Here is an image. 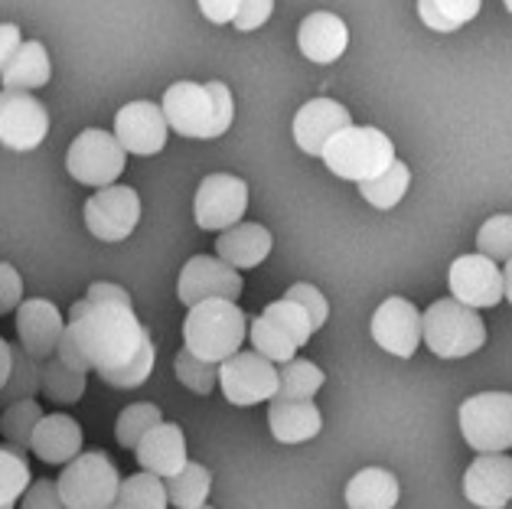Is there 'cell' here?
<instances>
[{"mask_svg":"<svg viewBox=\"0 0 512 509\" xmlns=\"http://www.w3.org/2000/svg\"><path fill=\"white\" fill-rule=\"evenodd\" d=\"M30 451L43 464H69L82 454V428L69 415H43V421L33 431Z\"/></svg>","mask_w":512,"mask_h":509,"instance_id":"cell-23","label":"cell"},{"mask_svg":"<svg viewBox=\"0 0 512 509\" xmlns=\"http://www.w3.org/2000/svg\"><path fill=\"white\" fill-rule=\"evenodd\" d=\"M0 509H14V506H0Z\"/></svg>","mask_w":512,"mask_h":509,"instance_id":"cell-51","label":"cell"},{"mask_svg":"<svg viewBox=\"0 0 512 509\" xmlns=\"http://www.w3.org/2000/svg\"><path fill=\"white\" fill-rule=\"evenodd\" d=\"M248 209V186L232 173H209L196 190V226L206 232H226L239 226Z\"/></svg>","mask_w":512,"mask_h":509,"instance_id":"cell-11","label":"cell"},{"mask_svg":"<svg viewBox=\"0 0 512 509\" xmlns=\"http://www.w3.org/2000/svg\"><path fill=\"white\" fill-rule=\"evenodd\" d=\"M160 421H164V415H160V408L151 405V402H137V405H128L124 412L118 415V425H115V438L121 448H137L141 444V438L151 428H157Z\"/></svg>","mask_w":512,"mask_h":509,"instance_id":"cell-37","label":"cell"},{"mask_svg":"<svg viewBox=\"0 0 512 509\" xmlns=\"http://www.w3.org/2000/svg\"><path fill=\"white\" fill-rule=\"evenodd\" d=\"M141 219V196L131 186H102L85 203V226L98 242H124Z\"/></svg>","mask_w":512,"mask_h":509,"instance_id":"cell-12","label":"cell"},{"mask_svg":"<svg viewBox=\"0 0 512 509\" xmlns=\"http://www.w3.org/2000/svg\"><path fill=\"white\" fill-rule=\"evenodd\" d=\"M271 14H274V0H242L239 14H235L232 23H235V30L252 33L258 27H265Z\"/></svg>","mask_w":512,"mask_h":509,"instance_id":"cell-43","label":"cell"},{"mask_svg":"<svg viewBox=\"0 0 512 509\" xmlns=\"http://www.w3.org/2000/svg\"><path fill=\"white\" fill-rule=\"evenodd\" d=\"M483 0H418V17L437 33H454L480 14Z\"/></svg>","mask_w":512,"mask_h":509,"instance_id":"cell-29","label":"cell"},{"mask_svg":"<svg viewBox=\"0 0 512 509\" xmlns=\"http://www.w3.org/2000/svg\"><path fill=\"white\" fill-rule=\"evenodd\" d=\"M314 324H310L307 310L301 304L281 301L268 304L261 310V317L252 320V327H248V337H252V346L268 356L271 363H287V359H294V353L307 346V340L314 337Z\"/></svg>","mask_w":512,"mask_h":509,"instance_id":"cell-7","label":"cell"},{"mask_svg":"<svg viewBox=\"0 0 512 509\" xmlns=\"http://www.w3.org/2000/svg\"><path fill=\"white\" fill-rule=\"evenodd\" d=\"M20 46H23L20 27H14V23H0V72L7 69V62L17 56Z\"/></svg>","mask_w":512,"mask_h":509,"instance_id":"cell-46","label":"cell"},{"mask_svg":"<svg viewBox=\"0 0 512 509\" xmlns=\"http://www.w3.org/2000/svg\"><path fill=\"white\" fill-rule=\"evenodd\" d=\"M320 157L336 177L366 183L395 164V144L385 138L379 128L349 124L340 134H333Z\"/></svg>","mask_w":512,"mask_h":509,"instance_id":"cell-4","label":"cell"},{"mask_svg":"<svg viewBox=\"0 0 512 509\" xmlns=\"http://www.w3.org/2000/svg\"><path fill=\"white\" fill-rule=\"evenodd\" d=\"M209 490H212V474L203 464H196V461L186 464L180 474L167 477L170 503L177 506V509H199V506H206Z\"/></svg>","mask_w":512,"mask_h":509,"instance_id":"cell-31","label":"cell"},{"mask_svg":"<svg viewBox=\"0 0 512 509\" xmlns=\"http://www.w3.org/2000/svg\"><path fill=\"white\" fill-rule=\"evenodd\" d=\"M118 500L134 506V509H167L170 506V493H167L164 477L151 474V470H141V474L121 480Z\"/></svg>","mask_w":512,"mask_h":509,"instance_id":"cell-36","label":"cell"},{"mask_svg":"<svg viewBox=\"0 0 512 509\" xmlns=\"http://www.w3.org/2000/svg\"><path fill=\"white\" fill-rule=\"evenodd\" d=\"M245 291L242 271L222 262L219 255H196L183 265L177 294L186 307H196L212 297H226V301H239Z\"/></svg>","mask_w":512,"mask_h":509,"instance_id":"cell-13","label":"cell"},{"mask_svg":"<svg viewBox=\"0 0 512 509\" xmlns=\"http://www.w3.org/2000/svg\"><path fill=\"white\" fill-rule=\"evenodd\" d=\"M66 330L76 337L102 382L115 389H137L154 372V340L137 320L131 294L111 281H95L82 301L72 304Z\"/></svg>","mask_w":512,"mask_h":509,"instance_id":"cell-1","label":"cell"},{"mask_svg":"<svg viewBox=\"0 0 512 509\" xmlns=\"http://www.w3.org/2000/svg\"><path fill=\"white\" fill-rule=\"evenodd\" d=\"M372 340H376L385 353L398 359H411L424 340V317L421 310L405 301V297H389L372 314Z\"/></svg>","mask_w":512,"mask_h":509,"instance_id":"cell-15","label":"cell"},{"mask_svg":"<svg viewBox=\"0 0 512 509\" xmlns=\"http://www.w3.org/2000/svg\"><path fill=\"white\" fill-rule=\"evenodd\" d=\"M480 255L493 258V262H509L512 258V216H493L480 226L477 235Z\"/></svg>","mask_w":512,"mask_h":509,"instance_id":"cell-39","label":"cell"},{"mask_svg":"<svg viewBox=\"0 0 512 509\" xmlns=\"http://www.w3.org/2000/svg\"><path fill=\"white\" fill-rule=\"evenodd\" d=\"M36 392H43V363L33 359L23 346H14V369H10L7 386L0 389V408L36 399Z\"/></svg>","mask_w":512,"mask_h":509,"instance_id":"cell-28","label":"cell"},{"mask_svg":"<svg viewBox=\"0 0 512 509\" xmlns=\"http://www.w3.org/2000/svg\"><path fill=\"white\" fill-rule=\"evenodd\" d=\"M177 379L190 392L209 395L219 382V363H206V359H199L196 353H190L183 346V350L177 353Z\"/></svg>","mask_w":512,"mask_h":509,"instance_id":"cell-38","label":"cell"},{"mask_svg":"<svg viewBox=\"0 0 512 509\" xmlns=\"http://www.w3.org/2000/svg\"><path fill=\"white\" fill-rule=\"evenodd\" d=\"M506 10H509V14H512V0H506Z\"/></svg>","mask_w":512,"mask_h":509,"instance_id":"cell-50","label":"cell"},{"mask_svg":"<svg viewBox=\"0 0 512 509\" xmlns=\"http://www.w3.org/2000/svg\"><path fill=\"white\" fill-rule=\"evenodd\" d=\"M53 76V66H49V53L43 43H23L17 49V56L7 62V69L0 72L4 79V89H14V92H36L43 89Z\"/></svg>","mask_w":512,"mask_h":509,"instance_id":"cell-27","label":"cell"},{"mask_svg":"<svg viewBox=\"0 0 512 509\" xmlns=\"http://www.w3.org/2000/svg\"><path fill=\"white\" fill-rule=\"evenodd\" d=\"M278 379H281V389H278L281 399H314L323 382H327L320 366H314L310 359H297V356L281 363ZM278 395H274V399H278Z\"/></svg>","mask_w":512,"mask_h":509,"instance_id":"cell-34","label":"cell"},{"mask_svg":"<svg viewBox=\"0 0 512 509\" xmlns=\"http://www.w3.org/2000/svg\"><path fill=\"white\" fill-rule=\"evenodd\" d=\"M464 441L480 454H503L512 448V392H480L460 405Z\"/></svg>","mask_w":512,"mask_h":509,"instance_id":"cell-8","label":"cell"},{"mask_svg":"<svg viewBox=\"0 0 512 509\" xmlns=\"http://www.w3.org/2000/svg\"><path fill=\"white\" fill-rule=\"evenodd\" d=\"M199 509H212V506H199Z\"/></svg>","mask_w":512,"mask_h":509,"instance_id":"cell-52","label":"cell"},{"mask_svg":"<svg viewBox=\"0 0 512 509\" xmlns=\"http://www.w3.org/2000/svg\"><path fill=\"white\" fill-rule=\"evenodd\" d=\"M464 493L480 509H503L512 503V457L480 454L464 474Z\"/></svg>","mask_w":512,"mask_h":509,"instance_id":"cell-19","label":"cell"},{"mask_svg":"<svg viewBox=\"0 0 512 509\" xmlns=\"http://www.w3.org/2000/svg\"><path fill=\"white\" fill-rule=\"evenodd\" d=\"M10 369H14V346H10L4 337H0V389L7 386Z\"/></svg>","mask_w":512,"mask_h":509,"instance_id":"cell-47","label":"cell"},{"mask_svg":"<svg viewBox=\"0 0 512 509\" xmlns=\"http://www.w3.org/2000/svg\"><path fill=\"white\" fill-rule=\"evenodd\" d=\"M20 509H69V506L62 500L56 480H36L30 483V490L23 493Z\"/></svg>","mask_w":512,"mask_h":509,"instance_id":"cell-41","label":"cell"},{"mask_svg":"<svg viewBox=\"0 0 512 509\" xmlns=\"http://www.w3.org/2000/svg\"><path fill=\"white\" fill-rule=\"evenodd\" d=\"M408 183H411V170L402 164V160H395V164L385 173H379V177L359 183V193L369 206L392 209V206L402 203V196L408 193Z\"/></svg>","mask_w":512,"mask_h":509,"instance_id":"cell-33","label":"cell"},{"mask_svg":"<svg viewBox=\"0 0 512 509\" xmlns=\"http://www.w3.org/2000/svg\"><path fill=\"white\" fill-rule=\"evenodd\" d=\"M62 333H66V320H62L59 307L53 301L33 297V301H23L17 307V337H20V346L33 359L43 363V359L56 356Z\"/></svg>","mask_w":512,"mask_h":509,"instance_id":"cell-18","label":"cell"},{"mask_svg":"<svg viewBox=\"0 0 512 509\" xmlns=\"http://www.w3.org/2000/svg\"><path fill=\"white\" fill-rule=\"evenodd\" d=\"M398 480L382 467H366L346 483V506L349 509H395L398 503Z\"/></svg>","mask_w":512,"mask_h":509,"instance_id":"cell-26","label":"cell"},{"mask_svg":"<svg viewBox=\"0 0 512 509\" xmlns=\"http://www.w3.org/2000/svg\"><path fill=\"white\" fill-rule=\"evenodd\" d=\"M59 493L69 509H111L121 493V474L105 451H85L59 474Z\"/></svg>","mask_w":512,"mask_h":509,"instance_id":"cell-6","label":"cell"},{"mask_svg":"<svg viewBox=\"0 0 512 509\" xmlns=\"http://www.w3.org/2000/svg\"><path fill=\"white\" fill-rule=\"evenodd\" d=\"M30 464H27V451L14 448V444H4L0 448V506H14L23 500V493L30 490Z\"/></svg>","mask_w":512,"mask_h":509,"instance_id":"cell-35","label":"cell"},{"mask_svg":"<svg viewBox=\"0 0 512 509\" xmlns=\"http://www.w3.org/2000/svg\"><path fill=\"white\" fill-rule=\"evenodd\" d=\"M43 421V408L36 399H23L7 408H0V434L7 438V444H14L20 451H30L33 431Z\"/></svg>","mask_w":512,"mask_h":509,"instance_id":"cell-32","label":"cell"},{"mask_svg":"<svg viewBox=\"0 0 512 509\" xmlns=\"http://www.w3.org/2000/svg\"><path fill=\"white\" fill-rule=\"evenodd\" d=\"M271 232L265 226H258V222H239V226H232L219 235L216 242V255L222 262H229L232 268H258L265 258L271 255Z\"/></svg>","mask_w":512,"mask_h":509,"instance_id":"cell-25","label":"cell"},{"mask_svg":"<svg viewBox=\"0 0 512 509\" xmlns=\"http://www.w3.org/2000/svg\"><path fill=\"white\" fill-rule=\"evenodd\" d=\"M128 164V151L121 147L115 134L89 128L72 141L66 154V170L72 173V180H79L85 186H111Z\"/></svg>","mask_w":512,"mask_h":509,"instance_id":"cell-9","label":"cell"},{"mask_svg":"<svg viewBox=\"0 0 512 509\" xmlns=\"http://www.w3.org/2000/svg\"><path fill=\"white\" fill-rule=\"evenodd\" d=\"M297 46H301V53L310 62L330 66V62H336L346 53L349 30L340 17L330 14V10H317V14H310L301 23V30H297Z\"/></svg>","mask_w":512,"mask_h":509,"instance_id":"cell-22","label":"cell"},{"mask_svg":"<svg viewBox=\"0 0 512 509\" xmlns=\"http://www.w3.org/2000/svg\"><path fill=\"white\" fill-rule=\"evenodd\" d=\"M284 297H287V301H294V304H301L307 310V317H310V324H314V330H320L323 324H327V317H330L327 297H323L320 288H314V284H291Z\"/></svg>","mask_w":512,"mask_h":509,"instance_id":"cell-40","label":"cell"},{"mask_svg":"<svg viewBox=\"0 0 512 509\" xmlns=\"http://www.w3.org/2000/svg\"><path fill=\"white\" fill-rule=\"evenodd\" d=\"M349 124H353V115L346 105L333 102V98H314L294 115V141L304 154L320 157L333 134H340Z\"/></svg>","mask_w":512,"mask_h":509,"instance_id":"cell-20","label":"cell"},{"mask_svg":"<svg viewBox=\"0 0 512 509\" xmlns=\"http://www.w3.org/2000/svg\"><path fill=\"white\" fill-rule=\"evenodd\" d=\"M167 115L154 102H131L115 115V138L128 154L151 157L160 154L167 144Z\"/></svg>","mask_w":512,"mask_h":509,"instance_id":"cell-17","label":"cell"},{"mask_svg":"<svg viewBox=\"0 0 512 509\" xmlns=\"http://www.w3.org/2000/svg\"><path fill=\"white\" fill-rule=\"evenodd\" d=\"M503 288H506V301L512 304V258H509L506 268H503Z\"/></svg>","mask_w":512,"mask_h":509,"instance_id":"cell-48","label":"cell"},{"mask_svg":"<svg viewBox=\"0 0 512 509\" xmlns=\"http://www.w3.org/2000/svg\"><path fill=\"white\" fill-rule=\"evenodd\" d=\"M85 376L89 372H79L59 356H49L43 359V395L56 405H76L85 395Z\"/></svg>","mask_w":512,"mask_h":509,"instance_id":"cell-30","label":"cell"},{"mask_svg":"<svg viewBox=\"0 0 512 509\" xmlns=\"http://www.w3.org/2000/svg\"><path fill=\"white\" fill-rule=\"evenodd\" d=\"M245 337H248L245 310L235 301H226V297H212V301L190 307V314L183 320L186 350L206 359V363H226L229 356L242 350Z\"/></svg>","mask_w":512,"mask_h":509,"instance_id":"cell-3","label":"cell"},{"mask_svg":"<svg viewBox=\"0 0 512 509\" xmlns=\"http://www.w3.org/2000/svg\"><path fill=\"white\" fill-rule=\"evenodd\" d=\"M268 425L281 444H301L317 438L323 428V415L314 399H281L278 395V399H271Z\"/></svg>","mask_w":512,"mask_h":509,"instance_id":"cell-24","label":"cell"},{"mask_svg":"<svg viewBox=\"0 0 512 509\" xmlns=\"http://www.w3.org/2000/svg\"><path fill=\"white\" fill-rule=\"evenodd\" d=\"M137 454V464L141 470H151L157 477H173L190 464L186 457V438H183V428L180 425H170V421H160L157 428H151L141 438V444L134 448Z\"/></svg>","mask_w":512,"mask_h":509,"instance_id":"cell-21","label":"cell"},{"mask_svg":"<svg viewBox=\"0 0 512 509\" xmlns=\"http://www.w3.org/2000/svg\"><path fill=\"white\" fill-rule=\"evenodd\" d=\"M20 304H23V278L17 275L14 265L0 262V317L14 314Z\"/></svg>","mask_w":512,"mask_h":509,"instance_id":"cell-42","label":"cell"},{"mask_svg":"<svg viewBox=\"0 0 512 509\" xmlns=\"http://www.w3.org/2000/svg\"><path fill=\"white\" fill-rule=\"evenodd\" d=\"M447 284L451 294L467 307H496L506 297L503 288V268L486 255H460L454 258L451 271H447Z\"/></svg>","mask_w":512,"mask_h":509,"instance_id":"cell-16","label":"cell"},{"mask_svg":"<svg viewBox=\"0 0 512 509\" xmlns=\"http://www.w3.org/2000/svg\"><path fill=\"white\" fill-rule=\"evenodd\" d=\"M160 108L173 131L196 141L222 138L235 118V102L226 82H173Z\"/></svg>","mask_w":512,"mask_h":509,"instance_id":"cell-2","label":"cell"},{"mask_svg":"<svg viewBox=\"0 0 512 509\" xmlns=\"http://www.w3.org/2000/svg\"><path fill=\"white\" fill-rule=\"evenodd\" d=\"M111 509H134V506H128V503H121V500H118V503L111 506Z\"/></svg>","mask_w":512,"mask_h":509,"instance_id":"cell-49","label":"cell"},{"mask_svg":"<svg viewBox=\"0 0 512 509\" xmlns=\"http://www.w3.org/2000/svg\"><path fill=\"white\" fill-rule=\"evenodd\" d=\"M239 4L242 0H199V10L212 23H232L239 14Z\"/></svg>","mask_w":512,"mask_h":509,"instance_id":"cell-44","label":"cell"},{"mask_svg":"<svg viewBox=\"0 0 512 509\" xmlns=\"http://www.w3.org/2000/svg\"><path fill=\"white\" fill-rule=\"evenodd\" d=\"M219 386L232 405L248 408L274 399L281 389V379L268 356H261L258 350H239L226 363H219Z\"/></svg>","mask_w":512,"mask_h":509,"instance_id":"cell-10","label":"cell"},{"mask_svg":"<svg viewBox=\"0 0 512 509\" xmlns=\"http://www.w3.org/2000/svg\"><path fill=\"white\" fill-rule=\"evenodd\" d=\"M424 343L441 359H464L486 343V324L477 307L460 304L457 297H444L424 310Z\"/></svg>","mask_w":512,"mask_h":509,"instance_id":"cell-5","label":"cell"},{"mask_svg":"<svg viewBox=\"0 0 512 509\" xmlns=\"http://www.w3.org/2000/svg\"><path fill=\"white\" fill-rule=\"evenodd\" d=\"M56 356L62 359V363H69L72 369H79V372H92V369H89V359L82 356L79 343H76V337H72L69 330L62 333V340H59V350H56Z\"/></svg>","mask_w":512,"mask_h":509,"instance_id":"cell-45","label":"cell"},{"mask_svg":"<svg viewBox=\"0 0 512 509\" xmlns=\"http://www.w3.org/2000/svg\"><path fill=\"white\" fill-rule=\"evenodd\" d=\"M49 134V115L30 92H0V144L10 151H33Z\"/></svg>","mask_w":512,"mask_h":509,"instance_id":"cell-14","label":"cell"}]
</instances>
